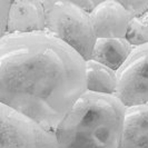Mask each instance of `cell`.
<instances>
[{
	"label": "cell",
	"instance_id": "cell-1",
	"mask_svg": "<svg viewBox=\"0 0 148 148\" xmlns=\"http://www.w3.org/2000/svg\"><path fill=\"white\" fill-rule=\"evenodd\" d=\"M86 91V61L49 32L0 39L1 104L53 132Z\"/></svg>",
	"mask_w": 148,
	"mask_h": 148
},
{
	"label": "cell",
	"instance_id": "cell-2",
	"mask_svg": "<svg viewBox=\"0 0 148 148\" xmlns=\"http://www.w3.org/2000/svg\"><path fill=\"white\" fill-rule=\"evenodd\" d=\"M126 107L115 95L86 91L53 130L59 148H119Z\"/></svg>",
	"mask_w": 148,
	"mask_h": 148
},
{
	"label": "cell",
	"instance_id": "cell-3",
	"mask_svg": "<svg viewBox=\"0 0 148 148\" xmlns=\"http://www.w3.org/2000/svg\"><path fill=\"white\" fill-rule=\"evenodd\" d=\"M46 27L49 32L71 47L85 61L90 59L97 40L90 14L78 7L74 1H42Z\"/></svg>",
	"mask_w": 148,
	"mask_h": 148
},
{
	"label": "cell",
	"instance_id": "cell-4",
	"mask_svg": "<svg viewBox=\"0 0 148 148\" xmlns=\"http://www.w3.org/2000/svg\"><path fill=\"white\" fill-rule=\"evenodd\" d=\"M0 148H59L55 134L0 103Z\"/></svg>",
	"mask_w": 148,
	"mask_h": 148
},
{
	"label": "cell",
	"instance_id": "cell-5",
	"mask_svg": "<svg viewBox=\"0 0 148 148\" xmlns=\"http://www.w3.org/2000/svg\"><path fill=\"white\" fill-rule=\"evenodd\" d=\"M117 73L115 96L128 107L148 105V44L134 47Z\"/></svg>",
	"mask_w": 148,
	"mask_h": 148
},
{
	"label": "cell",
	"instance_id": "cell-6",
	"mask_svg": "<svg viewBox=\"0 0 148 148\" xmlns=\"http://www.w3.org/2000/svg\"><path fill=\"white\" fill-rule=\"evenodd\" d=\"M97 38H125L132 19L124 6L117 0L100 1L90 12Z\"/></svg>",
	"mask_w": 148,
	"mask_h": 148
},
{
	"label": "cell",
	"instance_id": "cell-7",
	"mask_svg": "<svg viewBox=\"0 0 148 148\" xmlns=\"http://www.w3.org/2000/svg\"><path fill=\"white\" fill-rule=\"evenodd\" d=\"M46 17L42 1H11L7 21V34H31L45 31Z\"/></svg>",
	"mask_w": 148,
	"mask_h": 148
},
{
	"label": "cell",
	"instance_id": "cell-8",
	"mask_svg": "<svg viewBox=\"0 0 148 148\" xmlns=\"http://www.w3.org/2000/svg\"><path fill=\"white\" fill-rule=\"evenodd\" d=\"M119 148H148V105L126 108Z\"/></svg>",
	"mask_w": 148,
	"mask_h": 148
},
{
	"label": "cell",
	"instance_id": "cell-9",
	"mask_svg": "<svg viewBox=\"0 0 148 148\" xmlns=\"http://www.w3.org/2000/svg\"><path fill=\"white\" fill-rule=\"evenodd\" d=\"M133 48L125 38H97L89 60L117 71L129 57Z\"/></svg>",
	"mask_w": 148,
	"mask_h": 148
},
{
	"label": "cell",
	"instance_id": "cell-10",
	"mask_svg": "<svg viewBox=\"0 0 148 148\" xmlns=\"http://www.w3.org/2000/svg\"><path fill=\"white\" fill-rule=\"evenodd\" d=\"M86 86L87 91L115 95L117 89V73L94 60L86 61Z\"/></svg>",
	"mask_w": 148,
	"mask_h": 148
},
{
	"label": "cell",
	"instance_id": "cell-11",
	"mask_svg": "<svg viewBox=\"0 0 148 148\" xmlns=\"http://www.w3.org/2000/svg\"><path fill=\"white\" fill-rule=\"evenodd\" d=\"M125 39L133 47L148 44V31L143 18H132L129 20Z\"/></svg>",
	"mask_w": 148,
	"mask_h": 148
},
{
	"label": "cell",
	"instance_id": "cell-12",
	"mask_svg": "<svg viewBox=\"0 0 148 148\" xmlns=\"http://www.w3.org/2000/svg\"><path fill=\"white\" fill-rule=\"evenodd\" d=\"M120 3L129 14L130 18H141L148 11V1L141 0H123Z\"/></svg>",
	"mask_w": 148,
	"mask_h": 148
},
{
	"label": "cell",
	"instance_id": "cell-13",
	"mask_svg": "<svg viewBox=\"0 0 148 148\" xmlns=\"http://www.w3.org/2000/svg\"><path fill=\"white\" fill-rule=\"evenodd\" d=\"M11 1L0 0V39L7 34V21L8 12Z\"/></svg>",
	"mask_w": 148,
	"mask_h": 148
},
{
	"label": "cell",
	"instance_id": "cell-14",
	"mask_svg": "<svg viewBox=\"0 0 148 148\" xmlns=\"http://www.w3.org/2000/svg\"><path fill=\"white\" fill-rule=\"evenodd\" d=\"M75 3L80 7L82 10L87 11L88 14H90L95 8L97 7V5L100 2V1H92V0H80V1H74Z\"/></svg>",
	"mask_w": 148,
	"mask_h": 148
},
{
	"label": "cell",
	"instance_id": "cell-15",
	"mask_svg": "<svg viewBox=\"0 0 148 148\" xmlns=\"http://www.w3.org/2000/svg\"><path fill=\"white\" fill-rule=\"evenodd\" d=\"M143 18V20H144V22H145V25H146V28H147V31H148V11L145 14V15L141 17Z\"/></svg>",
	"mask_w": 148,
	"mask_h": 148
}]
</instances>
